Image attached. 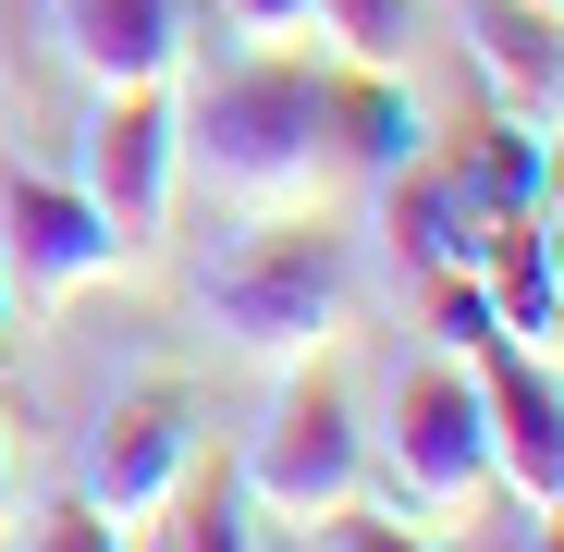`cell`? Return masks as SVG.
Returning <instances> with one entry per match:
<instances>
[{
	"instance_id": "8",
	"label": "cell",
	"mask_w": 564,
	"mask_h": 552,
	"mask_svg": "<svg viewBox=\"0 0 564 552\" xmlns=\"http://www.w3.org/2000/svg\"><path fill=\"white\" fill-rule=\"evenodd\" d=\"M479 418H491V479L528 516H552L564 504V368L516 356V344H479Z\"/></svg>"
},
{
	"instance_id": "16",
	"label": "cell",
	"mask_w": 564,
	"mask_h": 552,
	"mask_svg": "<svg viewBox=\"0 0 564 552\" xmlns=\"http://www.w3.org/2000/svg\"><path fill=\"white\" fill-rule=\"evenodd\" d=\"M430 332H442L454 356H479V344H491V295H479V270H454V283H430Z\"/></svg>"
},
{
	"instance_id": "21",
	"label": "cell",
	"mask_w": 564,
	"mask_h": 552,
	"mask_svg": "<svg viewBox=\"0 0 564 552\" xmlns=\"http://www.w3.org/2000/svg\"><path fill=\"white\" fill-rule=\"evenodd\" d=\"M528 540H552V552H564V504H552V516H540V528H528Z\"/></svg>"
},
{
	"instance_id": "20",
	"label": "cell",
	"mask_w": 564,
	"mask_h": 552,
	"mask_svg": "<svg viewBox=\"0 0 564 552\" xmlns=\"http://www.w3.org/2000/svg\"><path fill=\"white\" fill-rule=\"evenodd\" d=\"M0 356H13V270H0Z\"/></svg>"
},
{
	"instance_id": "14",
	"label": "cell",
	"mask_w": 564,
	"mask_h": 552,
	"mask_svg": "<svg viewBox=\"0 0 564 552\" xmlns=\"http://www.w3.org/2000/svg\"><path fill=\"white\" fill-rule=\"evenodd\" d=\"M307 13H319V37H332L344 62L405 74V62H417V25H430V0H307Z\"/></svg>"
},
{
	"instance_id": "6",
	"label": "cell",
	"mask_w": 564,
	"mask_h": 552,
	"mask_svg": "<svg viewBox=\"0 0 564 552\" xmlns=\"http://www.w3.org/2000/svg\"><path fill=\"white\" fill-rule=\"evenodd\" d=\"M184 479H197V405H184L172 381L123 393L99 418V442H86V504L111 516V540H148L184 504Z\"/></svg>"
},
{
	"instance_id": "11",
	"label": "cell",
	"mask_w": 564,
	"mask_h": 552,
	"mask_svg": "<svg viewBox=\"0 0 564 552\" xmlns=\"http://www.w3.org/2000/svg\"><path fill=\"white\" fill-rule=\"evenodd\" d=\"M381 197H393V209H381V221H393V258L417 270V283H454V270H479L491 209H479V197H466V184L442 172V148H430V160H405Z\"/></svg>"
},
{
	"instance_id": "15",
	"label": "cell",
	"mask_w": 564,
	"mask_h": 552,
	"mask_svg": "<svg viewBox=\"0 0 564 552\" xmlns=\"http://www.w3.org/2000/svg\"><path fill=\"white\" fill-rule=\"evenodd\" d=\"M184 540H197V552H234V540H270V528H258L246 479H209L197 504H184Z\"/></svg>"
},
{
	"instance_id": "19",
	"label": "cell",
	"mask_w": 564,
	"mask_h": 552,
	"mask_svg": "<svg viewBox=\"0 0 564 552\" xmlns=\"http://www.w3.org/2000/svg\"><path fill=\"white\" fill-rule=\"evenodd\" d=\"M0 516H13V430H0Z\"/></svg>"
},
{
	"instance_id": "17",
	"label": "cell",
	"mask_w": 564,
	"mask_h": 552,
	"mask_svg": "<svg viewBox=\"0 0 564 552\" xmlns=\"http://www.w3.org/2000/svg\"><path fill=\"white\" fill-rule=\"evenodd\" d=\"M37 540H50V552H111V516L74 491V504H50V516H37Z\"/></svg>"
},
{
	"instance_id": "12",
	"label": "cell",
	"mask_w": 564,
	"mask_h": 552,
	"mask_svg": "<svg viewBox=\"0 0 564 552\" xmlns=\"http://www.w3.org/2000/svg\"><path fill=\"white\" fill-rule=\"evenodd\" d=\"M332 148H344V172H368V184H393L405 160H430V123H417V86L405 74H368V62H344L332 86Z\"/></svg>"
},
{
	"instance_id": "13",
	"label": "cell",
	"mask_w": 564,
	"mask_h": 552,
	"mask_svg": "<svg viewBox=\"0 0 564 552\" xmlns=\"http://www.w3.org/2000/svg\"><path fill=\"white\" fill-rule=\"evenodd\" d=\"M442 172H454L491 221H516V209H540V197H552V136H528V123H503V111H491V123L466 136Z\"/></svg>"
},
{
	"instance_id": "9",
	"label": "cell",
	"mask_w": 564,
	"mask_h": 552,
	"mask_svg": "<svg viewBox=\"0 0 564 552\" xmlns=\"http://www.w3.org/2000/svg\"><path fill=\"white\" fill-rule=\"evenodd\" d=\"M466 62H479L503 123H528V136L564 123V13H540V0H466Z\"/></svg>"
},
{
	"instance_id": "5",
	"label": "cell",
	"mask_w": 564,
	"mask_h": 552,
	"mask_svg": "<svg viewBox=\"0 0 564 552\" xmlns=\"http://www.w3.org/2000/svg\"><path fill=\"white\" fill-rule=\"evenodd\" d=\"M74 184L99 197V221H111L135 258L172 234V197H184V99H172V74H148V86H99L86 148H74Z\"/></svg>"
},
{
	"instance_id": "22",
	"label": "cell",
	"mask_w": 564,
	"mask_h": 552,
	"mask_svg": "<svg viewBox=\"0 0 564 552\" xmlns=\"http://www.w3.org/2000/svg\"><path fill=\"white\" fill-rule=\"evenodd\" d=\"M540 13H564V0H540Z\"/></svg>"
},
{
	"instance_id": "18",
	"label": "cell",
	"mask_w": 564,
	"mask_h": 552,
	"mask_svg": "<svg viewBox=\"0 0 564 552\" xmlns=\"http://www.w3.org/2000/svg\"><path fill=\"white\" fill-rule=\"evenodd\" d=\"M221 13H234L246 37H295V25H307V0H221Z\"/></svg>"
},
{
	"instance_id": "7",
	"label": "cell",
	"mask_w": 564,
	"mask_h": 552,
	"mask_svg": "<svg viewBox=\"0 0 564 552\" xmlns=\"http://www.w3.org/2000/svg\"><path fill=\"white\" fill-rule=\"evenodd\" d=\"M0 270H13L25 295H86V283H111V270H135V246L99 221L86 184L0 160Z\"/></svg>"
},
{
	"instance_id": "4",
	"label": "cell",
	"mask_w": 564,
	"mask_h": 552,
	"mask_svg": "<svg viewBox=\"0 0 564 552\" xmlns=\"http://www.w3.org/2000/svg\"><path fill=\"white\" fill-rule=\"evenodd\" d=\"M381 467L405 516H466L491 491V418H479V356H417L393 381V430H381Z\"/></svg>"
},
{
	"instance_id": "3",
	"label": "cell",
	"mask_w": 564,
	"mask_h": 552,
	"mask_svg": "<svg viewBox=\"0 0 564 552\" xmlns=\"http://www.w3.org/2000/svg\"><path fill=\"white\" fill-rule=\"evenodd\" d=\"M368 491V430H356V405H344V381L332 368H282V405L258 418V442H246V504L270 516V528H319L332 504H356Z\"/></svg>"
},
{
	"instance_id": "2",
	"label": "cell",
	"mask_w": 564,
	"mask_h": 552,
	"mask_svg": "<svg viewBox=\"0 0 564 552\" xmlns=\"http://www.w3.org/2000/svg\"><path fill=\"white\" fill-rule=\"evenodd\" d=\"M209 332L246 356V368H307L344 320H356V270H344V234H319V209H282L258 221L246 246L209 258V283H197Z\"/></svg>"
},
{
	"instance_id": "10",
	"label": "cell",
	"mask_w": 564,
	"mask_h": 552,
	"mask_svg": "<svg viewBox=\"0 0 564 552\" xmlns=\"http://www.w3.org/2000/svg\"><path fill=\"white\" fill-rule=\"evenodd\" d=\"M50 37L86 74V99L99 86H148V74L184 62V0H50Z\"/></svg>"
},
{
	"instance_id": "1",
	"label": "cell",
	"mask_w": 564,
	"mask_h": 552,
	"mask_svg": "<svg viewBox=\"0 0 564 552\" xmlns=\"http://www.w3.org/2000/svg\"><path fill=\"white\" fill-rule=\"evenodd\" d=\"M184 172H197L221 209H246V221L332 209L344 148H332L319 74H295V62H246V74H221L209 99L184 111Z\"/></svg>"
}]
</instances>
